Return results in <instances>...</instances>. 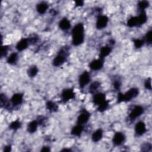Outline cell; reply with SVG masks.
I'll return each mask as SVG.
<instances>
[{
    "label": "cell",
    "mask_w": 152,
    "mask_h": 152,
    "mask_svg": "<svg viewBox=\"0 0 152 152\" xmlns=\"http://www.w3.org/2000/svg\"><path fill=\"white\" fill-rule=\"evenodd\" d=\"M23 94L21 93H17L14 94L10 99L11 103L15 106L21 104L23 103Z\"/></svg>",
    "instance_id": "4fadbf2b"
},
{
    "label": "cell",
    "mask_w": 152,
    "mask_h": 152,
    "mask_svg": "<svg viewBox=\"0 0 152 152\" xmlns=\"http://www.w3.org/2000/svg\"><path fill=\"white\" fill-rule=\"evenodd\" d=\"M38 71H39V69L37 66L35 65H33L27 69V74L29 77L33 78L37 75V74L38 73Z\"/></svg>",
    "instance_id": "d4e9b609"
},
{
    "label": "cell",
    "mask_w": 152,
    "mask_h": 152,
    "mask_svg": "<svg viewBox=\"0 0 152 152\" xmlns=\"http://www.w3.org/2000/svg\"><path fill=\"white\" fill-rule=\"evenodd\" d=\"M103 134V131L102 129L99 128V129H96L92 134V135H91L92 141L94 142H97L99 141L102 138Z\"/></svg>",
    "instance_id": "ffe728a7"
},
{
    "label": "cell",
    "mask_w": 152,
    "mask_h": 152,
    "mask_svg": "<svg viewBox=\"0 0 152 152\" xmlns=\"http://www.w3.org/2000/svg\"><path fill=\"white\" fill-rule=\"evenodd\" d=\"M106 100V94L103 93H95L93 96V103L94 105H99Z\"/></svg>",
    "instance_id": "9a60e30c"
},
{
    "label": "cell",
    "mask_w": 152,
    "mask_h": 152,
    "mask_svg": "<svg viewBox=\"0 0 152 152\" xmlns=\"http://www.w3.org/2000/svg\"><path fill=\"white\" fill-rule=\"evenodd\" d=\"M72 44L78 46L84 40V27L82 23L75 24L72 29Z\"/></svg>",
    "instance_id": "6da1fadb"
},
{
    "label": "cell",
    "mask_w": 152,
    "mask_h": 152,
    "mask_svg": "<svg viewBox=\"0 0 152 152\" xmlns=\"http://www.w3.org/2000/svg\"><path fill=\"white\" fill-rule=\"evenodd\" d=\"M58 26L61 30L63 31H66L71 28V25L70 21L67 18L64 17L60 20L58 23Z\"/></svg>",
    "instance_id": "e0dca14e"
},
{
    "label": "cell",
    "mask_w": 152,
    "mask_h": 152,
    "mask_svg": "<svg viewBox=\"0 0 152 152\" xmlns=\"http://www.w3.org/2000/svg\"><path fill=\"white\" fill-rule=\"evenodd\" d=\"M138 94L139 89L136 87L130 88L124 94L121 92H118L117 96V103H120L123 102H129L132 99L137 97L138 96Z\"/></svg>",
    "instance_id": "3957f363"
},
{
    "label": "cell",
    "mask_w": 152,
    "mask_h": 152,
    "mask_svg": "<svg viewBox=\"0 0 152 152\" xmlns=\"http://www.w3.org/2000/svg\"><path fill=\"white\" fill-rule=\"evenodd\" d=\"M10 46L8 45H4L2 46V49H1V58H2L5 56H7L8 50H9V48Z\"/></svg>",
    "instance_id": "836d02e7"
},
{
    "label": "cell",
    "mask_w": 152,
    "mask_h": 152,
    "mask_svg": "<svg viewBox=\"0 0 152 152\" xmlns=\"http://www.w3.org/2000/svg\"><path fill=\"white\" fill-rule=\"evenodd\" d=\"M115 44V40H114V39H110L109 40V45H110V46H113V45H114Z\"/></svg>",
    "instance_id": "b9f144b4"
},
{
    "label": "cell",
    "mask_w": 152,
    "mask_h": 152,
    "mask_svg": "<svg viewBox=\"0 0 152 152\" xmlns=\"http://www.w3.org/2000/svg\"><path fill=\"white\" fill-rule=\"evenodd\" d=\"M21 122L18 119H16L11 122V124L9 125V128L13 131H17V129H20L21 127Z\"/></svg>",
    "instance_id": "4316f807"
},
{
    "label": "cell",
    "mask_w": 152,
    "mask_h": 152,
    "mask_svg": "<svg viewBox=\"0 0 152 152\" xmlns=\"http://www.w3.org/2000/svg\"><path fill=\"white\" fill-rule=\"evenodd\" d=\"M49 8V5L46 2H40L36 5V10L40 14H44L48 9Z\"/></svg>",
    "instance_id": "d6986e66"
},
{
    "label": "cell",
    "mask_w": 152,
    "mask_h": 152,
    "mask_svg": "<svg viewBox=\"0 0 152 152\" xmlns=\"http://www.w3.org/2000/svg\"><path fill=\"white\" fill-rule=\"evenodd\" d=\"M100 83L98 81H95L93 83H91L88 87V91L91 94H94L96 91L97 90V89L100 86Z\"/></svg>",
    "instance_id": "484cf974"
},
{
    "label": "cell",
    "mask_w": 152,
    "mask_h": 152,
    "mask_svg": "<svg viewBox=\"0 0 152 152\" xmlns=\"http://www.w3.org/2000/svg\"><path fill=\"white\" fill-rule=\"evenodd\" d=\"M39 123L37 120H34L30 122L27 126V130L29 133L33 134L34 133L37 129Z\"/></svg>",
    "instance_id": "7402d4cb"
},
{
    "label": "cell",
    "mask_w": 152,
    "mask_h": 152,
    "mask_svg": "<svg viewBox=\"0 0 152 152\" xmlns=\"http://www.w3.org/2000/svg\"><path fill=\"white\" fill-rule=\"evenodd\" d=\"M112 50V48L111 46H110L109 45L102 46L100 49V53H99V58H100V59H102L104 60V58L111 53Z\"/></svg>",
    "instance_id": "5bb4252c"
},
{
    "label": "cell",
    "mask_w": 152,
    "mask_h": 152,
    "mask_svg": "<svg viewBox=\"0 0 152 152\" xmlns=\"http://www.w3.org/2000/svg\"><path fill=\"white\" fill-rule=\"evenodd\" d=\"M72 149L71 148H64L62 150H61V151H67V152H69V151H72Z\"/></svg>",
    "instance_id": "7bdbcfd3"
},
{
    "label": "cell",
    "mask_w": 152,
    "mask_h": 152,
    "mask_svg": "<svg viewBox=\"0 0 152 152\" xmlns=\"http://www.w3.org/2000/svg\"><path fill=\"white\" fill-rule=\"evenodd\" d=\"M125 140V135L121 132H116L112 138V142L115 145L119 146L121 145Z\"/></svg>",
    "instance_id": "8fae6325"
},
{
    "label": "cell",
    "mask_w": 152,
    "mask_h": 152,
    "mask_svg": "<svg viewBox=\"0 0 152 152\" xmlns=\"http://www.w3.org/2000/svg\"><path fill=\"white\" fill-rule=\"evenodd\" d=\"M75 7H82L84 5V1L82 0H77L75 2Z\"/></svg>",
    "instance_id": "f35d334b"
},
{
    "label": "cell",
    "mask_w": 152,
    "mask_h": 152,
    "mask_svg": "<svg viewBox=\"0 0 152 152\" xmlns=\"http://www.w3.org/2000/svg\"><path fill=\"white\" fill-rule=\"evenodd\" d=\"M84 130V126L83 125L77 124L75 125L71 129V134L74 136L80 137Z\"/></svg>",
    "instance_id": "44dd1931"
},
{
    "label": "cell",
    "mask_w": 152,
    "mask_h": 152,
    "mask_svg": "<svg viewBox=\"0 0 152 152\" xmlns=\"http://www.w3.org/2000/svg\"><path fill=\"white\" fill-rule=\"evenodd\" d=\"M40 151L42 152H49L50 151V148L48 146H43L42 147Z\"/></svg>",
    "instance_id": "ab89813d"
},
{
    "label": "cell",
    "mask_w": 152,
    "mask_h": 152,
    "mask_svg": "<svg viewBox=\"0 0 152 152\" xmlns=\"http://www.w3.org/2000/svg\"><path fill=\"white\" fill-rule=\"evenodd\" d=\"M141 151H144V152H150L151 151L152 145L151 143L149 142H145L143 143L141 145Z\"/></svg>",
    "instance_id": "1f68e13d"
},
{
    "label": "cell",
    "mask_w": 152,
    "mask_h": 152,
    "mask_svg": "<svg viewBox=\"0 0 152 152\" xmlns=\"http://www.w3.org/2000/svg\"><path fill=\"white\" fill-rule=\"evenodd\" d=\"M90 115L91 113L88 111H87L86 109H83L81 110V113L77 117V124L83 125L86 124L88 121Z\"/></svg>",
    "instance_id": "52a82bcc"
},
{
    "label": "cell",
    "mask_w": 152,
    "mask_h": 152,
    "mask_svg": "<svg viewBox=\"0 0 152 152\" xmlns=\"http://www.w3.org/2000/svg\"><path fill=\"white\" fill-rule=\"evenodd\" d=\"M30 45H34L39 41V36L36 34H32L30 37H27Z\"/></svg>",
    "instance_id": "d6a6232c"
},
{
    "label": "cell",
    "mask_w": 152,
    "mask_h": 152,
    "mask_svg": "<svg viewBox=\"0 0 152 152\" xmlns=\"http://www.w3.org/2000/svg\"><path fill=\"white\" fill-rule=\"evenodd\" d=\"M50 13L52 15H58V14H58L57 11H56V10H53V9L50 10Z\"/></svg>",
    "instance_id": "60d3db41"
},
{
    "label": "cell",
    "mask_w": 152,
    "mask_h": 152,
    "mask_svg": "<svg viewBox=\"0 0 152 152\" xmlns=\"http://www.w3.org/2000/svg\"><path fill=\"white\" fill-rule=\"evenodd\" d=\"M61 101L63 103H66L69 100L75 99V93L72 88H65L62 90L61 93Z\"/></svg>",
    "instance_id": "5b68a950"
},
{
    "label": "cell",
    "mask_w": 152,
    "mask_h": 152,
    "mask_svg": "<svg viewBox=\"0 0 152 152\" xmlns=\"http://www.w3.org/2000/svg\"><path fill=\"white\" fill-rule=\"evenodd\" d=\"M29 45L30 44L27 38H22L17 43L15 48L18 52H21L27 49Z\"/></svg>",
    "instance_id": "2e32d148"
},
{
    "label": "cell",
    "mask_w": 152,
    "mask_h": 152,
    "mask_svg": "<svg viewBox=\"0 0 152 152\" xmlns=\"http://www.w3.org/2000/svg\"><path fill=\"white\" fill-rule=\"evenodd\" d=\"M144 112V109L142 106L136 105L131 110L129 114V119L131 121L135 120L138 117L140 116Z\"/></svg>",
    "instance_id": "8992f818"
},
{
    "label": "cell",
    "mask_w": 152,
    "mask_h": 152,
    "mask_svg": "<svg viewBox=\"0 0 152 152\" xmlns=\"http://www.w3.org/2000/svg\"><path fill=\"white\" fill-rule=\"evenodd\" d=\"M36 120L37 121L39 125H42L45 122V121L46 120V118L43 116H39L37 118Z\"/></svg>",
    "instance_id": "8d00e7d4"
},
{
    "label": "cell",
    "mask_w": 152,
    "mask_h": 152,
    "mask_svg": "<svg viewBox=\"0 0 152 152\" xmlns=\"http://www.w3.org/2000/svg\"><path fill=\"white\" fill-rule=\"evenodd\" d=\"M46 107L50 112H56L58 110V105L55 102L50 100L46 102Z\"/></svg>",
    "instance_id": "cb8c5ba5"
},
{
    "label": "cell",
    "mask_w": 152,
    "mask_h": 152,
    "mask_svg": "<svg viewBox=\"0 0 152 152\" xmlns=\"http://www.w3.org/2000/svg\"><path fill=\"white\" fill-rule=\"evenodd\" d=\"M109 22V18L105 15H99L97 17L96 23V27L97 30L104 28Z\"/></svg>",
    "instance_id": "ba28073f"
},
{
    "label": "cell",
    "mask_w": 152,
    "mask_h": 152,
    "mask_svg": "<svg viewBox=\"0 0 152 152\" xmlns=\"http://www.w3.org/2000/svg\"><path fill=\"white\" fill-rule=\"evenodd\" d=\"M151 34H152V31L151 30H149L145 34V36H144V40L145 42V43H147V45H150L151 44L152 42V38H151Z\"/></svg>",
    "instance_id": "4dcf8cb0"
},
{
    "label": "cell",
    "mask_w": 152,
    "mask_h": 152,
    "mask_svg": "<svg viewBox=\"0 0 152 152\" xmlns=\"http://www.w3.org/2000/svg\"><path fill=\"white\" fill-rule=\"evenodd\" d=\"M144 87L146 89L149 90H151V79L150 77L147 78L144 81Z\"/></svg>",
    "instance_id": "d590c367"
},
{
    "label": "cell",
    "mask_w": 152,
    "mask_h": 152,
    "mask_svg": "<svg viewBox=\"0 0 152 152\" xmlns=\"http://www.w3.org/2000/svg\"><path fill=\"white\" fill-rule=\"evenodd\" d=\"M147 15L145 11H140V14L138 16L131 17L129 18L127 22L126 25L129 27H140L147 21Z\"/></svg>",
    "instance_id": "277c9868"
},
{
    "label": "cell",
    "mask_w": 152,
    "mask_h": 152,
    "mask_svg": "<svg viewBox=\"0 0 152 152\" xmlns=\"http://www.w3.org/2000/svg\"><path fill=\"white\" fill-rule=\"evenodd\" d=\"M91 81V75L90 73L84 71L80 75L78 78V84L81 88L84 87L86 85H87Z\"/></svg>",
    "instance_id": "9c48e42d"
},
{
    "label": "cell",
    "mask_w": 152,
    "mask_h": 152,
    "mask_svg": "<svg viewBox=\"0 0 152 152\" xmlns=\"http://www.w3.org/2000/svg\"><path fill=\"white\" fill-rule=\"evenodd\" d=\"M11 150H12L11 145L8 144V145L4 146V147L3 148V151L4 152H10L11 151Z\"/></svg>",
    "instance_id": "74e56055"
},
{
    "label": "cell",
    "mask_w": 152,
    "mask_h": 152,
    "mask_svg": "<svg viewBox=\"0 0 152 152\" xmlns=\"http://www.w3.org/2000/svg\"><path fill=\"white\" fill-rule=\"evenodd\" d=\"M113 86L116 90L119 91L121 87V81L119 80H115L113 82Z\"/></svg>",
    "instance_id": "e575fe53"
},
{
    "label": "cell",
    "mask_w": 152,
    "mask_h": 152,
    "mask_svg": "<svg viewBox=\"0 0 152 152\" xmlns=\"http://www.w3.org/2000/svg\"><path fill=\"white\" fill-rule=\"evenodd\" d=\"M69 47L67 45L61 47L52 61V65L54 66H60L66 62L69 54Z\"/></svg>",
    "instance_id": "7a4b0ae2"
},
{
    "label": "cell",
    "mask_w": 152,
    "mask_h": 152,
    "mask_svg": "<svg viewBox=\"0 0 152 152\" xmlns=\"http://www.w3.org/2000/svg\"><path fill=\"white\" fill-rule=\"evenodd\" d=\"M147 131L145 124L143 121L138 122L135 126V132L137 135L141 136Z\"/></svg>",
    "instance_id": "7c38bea8"
},
{
    "label": "cell",
    "mask_w": 152,
    "mask_h": 152,
    "mask_svg": "<svg viewBox=\"0 0 152 152\" xmlns=\"http://www.w3.org/2000/svg\"><path fill=\"white\" fill-rule=\"evenodd\" d=\"M10 102H9L8 98L4 93H1L0 95V105L1 107H4L6 109H9L10 108Z\"/></svg>",
    "instance_id": "ac0fdd59"
},
{
    "label": "cell",
    "mask_w": 152,
    "mask_h": 152,
    "mask_svg": "<svg viewBox=\"0 0 152 152\" xmlns=\"http://www.w3.org/2000/svg\"><path fill=\"white\" fill-rule=\"evenodd\" d=\"M132 41L134 42V46L137 49L141 48L142 46H143V45L145 43L144 39H133Z\"/></svg>",
    "instance_id": "f546056e"
},
{
    "label": "cell",
    "mask_w": 152,
    "mask_h": 152,
    "mask_svg": "<svg viewBox=\"0 0 152 152\" xmlns=\"http://www.w3.org/2000/svg\"><path fill=\"white\" fill-rule=\"evenodd\" d=\"M18 53L17 52H13L10 55L7 59V62L10 65H15L18 60Z\"/></svg>",
    "instance_id": "603a6c76"
},
{
    "label": "cell",
    "mask_w": 152,
    "mask_h": 152,
    "mask_svg": "<svg viewBox=\"0 0 152 152\" xmlns=\"http://www.w3.org/2000/svg\"><path fill=\"white\" fill-rule=\"evenodd\" d=\"M104 59L98 58L97 59H94L88 64L89 68L94 71H99L101 69L104 65Z\"/></svg>",
    "instance_id": "30bf717a"
},
{
    "label": "cell",
    "mask_w": 152,
    "mask_h": 152,
    "mask_svg": "<svg viewBox=\"0 0 152 152\" xmlns=\"http://www.w3.org/2000/svg\"><path fill=\"white\" fill-rule=\"evenodd\" d=\"M109 100H106L104 102H103V103H102L101 104L98 105V107H97V110L99 112H103L104 111L107 110V109L109 107Z\"/></svg>",
    "instance_id": "f1b7e54d"
},
{
    "label": "cell",
    "mask_w": 152,
    "mask_h": 152,
    "mask_svg": "<svg viewBox=\"0 0 152 152\" xmlns=\"http://www.w3.org/2000/svg\"><path fill=\"white\" fill-rule=\"evenodd\" d=\"M150 5V3L147 1H140L138 2L137 7L138 10L140 11H145L146 8H147Z\"/></svg>",
    "instance_id": "83f0119b"
}]
</instances>
